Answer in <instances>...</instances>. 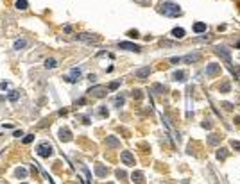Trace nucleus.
I'll return each instance as SVG.
<instances>
[{
	"label": "nucleus",
	"mask_w": 240,
	"mask_h": 184,
	"mask_svg": "<svg viewBox=\"0 0 240 184\" xmlns=\"http://www.w3.org/2000/svg\"><path fill=\"white\" fill-rule=\"evenodd\" d=\"M158 11H160L163 16H170V18H176V16H179L181 14V7L174 4V2H161L160 7H158Z\"/></svg>",
	"instance_id": "1"
},
{
	"label": "nucleus",
	"mask_w": 240,
	"mask_h": 184,
	"mask_svg": "<svg viewBox=\"0 0 240 184\" xmlns=\"http://www.w3.org/2000/svg\"><path fill=\"white\" fill-rule=\"evenodd\" d=\"M36 154L40 157H50L52 154H54V149H52V145L49 141H43V143H40V145H38Z\"/></svg>",
	"instance_id": "2"
},
{
	"label": "nucleus",
	"mask_w": 240,
	"mask_h": 184,
	"mask_svg": "<svg viewBox=\"0 0 240 184\" xmlns=\"http://www.w3.org/2000/svg\"><path fill=\"white\" fill-rule=\"evenodd\" d=\"M215 54H217L220 59H224L226 63L229 64V68H231V52L226 48V47H215ZM233 70V68H231Z\"/></svg>",
	"instance_id": "3"
},
{
	"label": "nucleus",
	"mask_w": 240,
	"mask_h": 184,
	"mask_svg": "<svg viewBox=\"0 0 240 184\" xmlns=\"http://www.w3.org/2000/svg\"><path fill=\"white\" fill-rule=\"evenodd\" d=\"M79 79H81V70H79V68H72L70 73H66V75H65L66 82H77Z\"/></svg>",
	"instance_id": "4"
},
{
	"label": "nucleus",
	"mask_w": 240,
	"mask_h": 184,
	"mask_svg": "<svg viewBox=\"0 0 240 184\" xmlns=\"http://www.w3.org/2000/svg\"><path fill=\"white\" fill-rule=\"evenodd\" d=\"M90 95H93V97H97V99H101V97H104L106 95V88L104 86H93V88H90Z\"/></svg>",
	"instance_id": "5"
},
{
	"label": "nucleus",
	"mask_w": 240,
	"mask_h": 184,
	"mask_svg": "<svg viewBox=\"0 0 240 184\" xmlns=\"http://www.w3.org/2000/svg\"><path fill=\"white\" fill-rule=\"evenodd\" d=\"M220 73V64H215V63H211L206 66V75L208 77H213V75H219Z\"/></svg>",
	"instance_id": "6"
},
{
	"label": "nucleus",
	"mask_w": 240,
	"mask_h": 184,
	"mask_svg": "<svg viewBox=\"0 0 240 184\" xmlns=\"http://www.w3.org/2000/svg\"><path fill=\"white\" fill-rule=\"evenodd\" d=\"M118 47L122 50H131V52H140V47L138 45H134V43H129V41H122L118 43Z\"/></svg>",
	"instance_id": "7"
},
{
	"label": "nucleus",
	"mask_w": 240,
	"mask_h": 184,
	"mask_svg": "<svg viewBox=\"0 0 240 184\" xmlns=\"http://www.w3.org/2000/svg\"><path fill=\"white\" fill-rule=\"evenodd\" d=\"M120 157H122V161H124V164H127V166H133V164H134V157H133V154L129 152V150H124Z\"/></svg>",
	"instance_id": "8"
},
{
	"label": "nucleus",
	"mask_w": 240,
	"mask_h": 184,
	"mask_svg": "<svg viewBox=\"0 0 240 184\" xmlns=\"http://www.w3.org/2000/svg\"><path fill=\"white\" fill-rule=\"evenodd\" d=\"M77 39H81V41H88V43L99 41V38H97L95 34H77Z\"/></svg>",
	"instance_id": "9"
},
{
	"label": "nucleus",
	"mask_w": 240,
	"mask_h": 184,
	"mask_svg": "<svg viewBox=\"0 0 240 184\" xmlns=\"http://www.w3.org/2000/svg\"><path fill=\"white\" fill-rule=\"evenodd\" d=\"M181 61H185V63H195V61H199L201 59V56L199 54H188V56H185V57H179Z\"/></svg>",
	"instance_id": "10"
},
{
	"label": "nucleus",
	"mask_w": 240,
	"mask_h": 184,
	"mask_svg": "<svg viewBox=\"0 0 240 184\" xmlns=\"http://www.w3.org/2000/svg\"><path fill=\"white\" fill-rule=\"evenodd\" d=\"M149 73H151V68L149 66H145V68H140V70H136V77L138 79H145V77H149Z\"/></svg>",
	"instance_id": "11"
},
{
	"label": "nucleus",
	"mask_w": 240,
	"mask_h": 184,
	"mask_svg": "<svg viewBox=\"0 0 240 184\" xmlns=\"http://www.w3.org/2000/svg\"><path fill=\"white\" fill-rule=\"evenodd\" d=\"M106 145H108V147H113V149H118V147H120V141H118L116 138H113V136H108V138H106Z\"/></svg>",
	"instance_id": "12"
},
{
	"label": "nucleus",
	"mask_w": 240,
	"mask_h": 184,
	"mask_svg": "<svg viewBox=\"0 0 240 184\" xmlns=\"http://www.w3.org/2000/svg\"><path fill=\"white\" fill-rule=\"evenodd\" d=\"M59 138H61L63 141H70V140H72V132H70L68 129H61V131H59Z\"/></svg>",
	"instance_id": "13"
},
{
	"label": "nucleus",
	"mask_w": 240,
	"mask_h": 184,
	"mask_svg": "<svg viewBox=\"0 0 240 184\" xmlns=\"http://www.w3.org/2000/svg\"><path fill=\"white\" fill-rule=\"evenodd\" d=\"M172 36H174L176 39H181V38H185V29H181V27L172 29Z\"/></svg>",
	"instance_id": "14"
},
{
	"label": "nucleus",
	"mask_w": 240,
	"mask_h": 184,
	"mask_svg": "<svg viewBox=\"0 0 240 184\" xmlns=\"http://www.w3.org/2000/svg\"><path fill=\"white\" fill-rule=\"evenodd\" d=\"M15 6H16V9H18V11H25V9L29 7V2H27V0H16Z\"/></svg>",
	"instance_id": "15"
},
{
	"label": "nucleus",
	"mask_w": 240,
	"mask_h": 184,
	"mask_svg": "<svg viewBox=\"0 0 240 184\" xmlns=\"http://www.w3.org/2000/svg\"><path fill=\"white\" fill-rule=\"evenodd\" d=\"M95 173H97L99 177H106V173H108V168H104L102 164H97V166H95Z\"/></svg>",
	"instance_id": "16"
},
{
	"label": "nucleus",
	"mask_w": 240,
	"mask_h": 184,
	"mask_svg": "<svg viewBox=\"0 0 240 184\" xmlns=\"http://www.w3.org/2000/svg\"><path fill=\"white\" fill-rule=\"evenodd\" d=\"M131 179H133V181H134V182L142 184V182H144V173H142V172H133Z\"/></svg>",
	"instance_id": "17"
},
{
	"label": "nucleus",
	"mask_w": 240,
	"mask_h": 184,
	"mask_svg": "<svg viewBox=\"0 0 240 184\" xmlns=\"http://www.w3.org/2000/svg\"><path fill=\"white\" fill-rule=\"evenodd\" d=\"M185 77H186V73H185V71H174V75H172V79H174V80H179V82H183V80H185Z\"/></svg>",
	"instance_id": "18"
},
{
	"label": "nucleus",
	"mask_w": 240,
	"mask_h": 184,
	"mask_svg": "<svg viewBox=\"0 0 240 184\" xmlns=\"http://www.w3.org/2000/svg\"><path fill=\"white\" fill-rule=\"evenodd\" d=\"M27 45H29V43L25 41V39H16V41H15V45H13V47H15V50H20V48H25Z\"/></svg>",
	"instance_id": "19"
},
{
	"label": "nucleus",
	"mask_w": 240,
	"mask_h": 184,
	"mask_svg": "<svg viewBox=\"0 0 240 184\" xmlns=\"http://www.w3.org/2000/svg\"><path fill=\"white\" fill-rule=\"evenodd\" d=\"M194 30H195V32H204V30H206V23H203V21H197L195 25H194Z\"/></svg>",
	"instance_id": "20"
},
{
	"label": "nucleus",
	"mask_w": 240,
	"mask_h": 184,
	"mask_svg": "<svg viewBox=\"0 0 240 184\" xmlns=\"http://www.w3.org/2000/svg\"><path fill=\"white\" fill-rule=\"evenodd\" d=\"M226 157H228V150H226V149H219V152H217V159L224 161Z\"/></svg>",
	"instance_id": "21"
},
{
	"label": "nucleus",
	"mask_w": 240,
	"mask_h": 184,
	"mask_svg": "<svg viewBox=\"0 0 240 184\" xmlns=\"http://www.w3.org/2000/svg\"><path fill=\"white\" fill-rule=\"evenodd\" d=\"M58 66V61L56 59H47L45 61V68H56Z\"/></svg>",
	"instance_id": "22"
},
{
	"label": "nucleus",
	"mask_w": 240,
	"mask_h": 184,
	"mask_svg": "<svg viewBox=\"0 0 240 184\" xmlns=\"http://www.w3.org/2000/svg\"><path fill=\"white\" fill-rule=\"evenodd\" d=\"M7 99L11 100V102H16V100L20 99V93H18V91H11V93L7 95Z\"/></svg>",
	"instance_id": "23"
},
{
	"label": "nucleus",
	"mask_w": 240,
	"mask_h": 184,
	"mask_svg": "<svg viewBox=\"0 0 240 184\" xmlns=\"http://www.w3.org/2000/svg\"><path fill=\"white\" fill-rule=\"evenodd\" d=\"M16 177H27V170L25 168H16Z\"/></svg>",
	"instance_id": "24"
},
{
	"label": "nucleus",
	"mask_w": 240,
	"mask_h": 184,
	"mask_svg": "<svg viewBox=\"0 0 240 184\" xmlns=\"http://www.w3.org/2000/svg\"><path fill=\"white\" fill-rule=\"evenodd\" d=\"M220 140V136H217V134H211L210 138H208V141H210V145H215V143Z\"/></svg>",
	"instance_id": "25"
},
{
	"label": "nucleus",
	"mask_w": 240,
	"mask_h": 184,
	"mask_svg": "<svg viewBox=\"0 0 240 184\" xmlns=\"http://www.w3.org/2000/svg\"><path fill=\"white\" fill-rule=\"evenodd\" d=\"M219 90H220V93H228V91H229V82H224Z\"/></svg>",
	"instance_id": "26"
},
{
	"label": "nucleus",
	"mask_w": 240,
	"mask_h": 184,
	"mask_svg": "<svg viewBox=\"0 0 240 184\" xmlns=\"http://www.w3.org/2000/svg\"><path fill=\"white\" fill-rule=\"evenodd\" d=\"M32 140H34V136H32V134H27L25 138H23V143H25V145H29V143L32 141Z\"/></svg>",
	"instance_id": "27"
},
{
	"label": "nucleus",
	"mask_w": 240,
	"mask_h": 184,
	"mask_svg": "<svg viewBox=\"0 0 240 184\" xmlns=\"http://www.w3.org/2000/svg\"><path fill=\"white\" fill-rule=\"evenodd\" d=\"M116 177H118V179H124L125 177V172L124 170H116Z\"/></svg>",
	"instance_id": "28"
},
{
	"label": "nucleus",
	"mask_w": 240,
	"mask_h": 184,
	"mask_svg": "<svg viewBox=\"0 0 240 184\" xmlns=\"http://www.w3.org/2000/svg\"><path fill=\"white\" fill-rule=\"evenodd\" d=\"M115 104H116V106H122V104H124V99H122V97H116Z\"/></svg>",
	"instance_id": "29"
},
{
	"label": "nucleus",
	"mask_w": 240,
	"mask_h": 184,
	"mask_svg": "<svg viewBox=\"0 0 240 184\" xmlns=\"http://www.w3.org/2000/svg\"><path fill=\"white\" fill-rule=\"evenodd\" d=\"M231 147H233V149H237V150H240V141H235V140H233Z\"/></svg>",
	"instance_id": "30"
},
{
	"label": "nucleus",
	"mask_w": 240,
	"mask_h": 184,
	"mask_svg": "<svg viewBox=\"0 0 240 184\" xmlns=\"http://www.w3.org/2000/svg\"><path fill=\"white\" fill-rule=\"evenodd\" d=\"M133 97H134V99H140V97H142V91H140V90H136V91L133 93Z\"/></svg>",
	"instance_id": "31"
},
{
	"label": "nucleus",
	"mask_w": 240,
	"mask_h": 184,
	"mask_svg": "<svg viewBox=\"0 0 240 184\" xmlns=\"http://www.w3.org/2000/svg\"><path fill=\"white\" fill-rule=\"evenodd\" d=\"M99 113H101V116H108V109H104V107H102Z\"/></svg>",
	"instance_id": "32"
},
{
	"label": "nucleus",
	"mask_w": 240,
	"mask_h": 184,
	"mask_svg": "<svg viewBox=\"0 0 240 184\" xmlns=\"http://www.w3.org/2000/svg\"><path fill=\"white\" fill-rule=\"evenodd\" d=\"M129 36H131V38H138V32H136V30H129Z\"/></svg>",
	"instance_id": "33"
},
{
	"label": "nucleus",
	"mask_w": 240,
	"mask_h": 184,
	"mask_svg": "<svg viewBox=\"0 0 240 184\" xmlns=\"http://www.w3.org/2000/svg\"><path fill=\"white\" fill-rule=\"evenodd\" d=\"M116 88H118V82H111L109 84V90H116Z\"/></svg>",
	"instance_id": "34"
},
{
	"label": "nucleus",
	"mask_w": 240,
	"mask_h": 184,
	"mask_svg": "<svg viewBox=\"0 0 240 184\" xmlns=\"http://www.w3.org/2000/svg\"><path fill=\"white\" fill-rule=\"evenodd\" d=\"M203 127L210 129V127H211V123H210V122H208V120H204V122H203Z\"/></svg>",
	"instance_id": "35"
},
{
	"label": "nucleus",
	"mask_w": 240,
	"mask_h": 184,
	"mask_svg": "<svg viewBox=\"0 0 240 184\" xmlns=\"http://www.w3.org/2000/svg\"><path fill=\"white\" fill-rule=\"evenodd\" d=\"M233 71H235V77H237V75H240V64L237 66V70H233Z\"/></svg>",
	"instance_id": "36"
},
{
	"label": "nucleus",
	"mask_w": 240,
	"mask_h": 184,
	"mask_svg": "<svg viewBox=\"0 0 240 184\" xmlns=\"http://www.w3.org/2000/svg\"><path fill=\"white\" fill-rule=\"evenodd\" d=\"M0 88H2V90H6V88H9V84H7V82H2V84H0Z\"/></svg>",
	"instance_id": "37"
},
{
	"label": "nucleus",
	"mask_w": 240,
	"mask_h": 184,
	"mask_svg": "<svg viewBox=\"0 0 240 184\" xmlns=\"http://www.w3.org/2000/svg\"><path fill=\"white\" fill-rule=\"evenodd\" d=\"M15 136H16V138H20V136H23V134H22V131H15Z\"/></svg>",
	"instance_id": "38"
},
{
	"label": "nucleus",
	"mask_w": 240,
	"mask_h": 184,
	"mask_svg": "<svg viewBox=\"0 0 240 184\" xmlns=\"http://www.w3.org/2000/svg\"><path fill=\"white\" fill-rule=\"evenodd\" d=\"M138 2H147V0H138Z\"/></svg>",
	"instance_id": "39"
},
{
	"label": "nucleus",
	"mask_w": 240,
	"mask_h": 184,
	"mask_svg": "<svg viewBox=\"0 0 240 184\" xmlns=\"http://www.w3.org/2000/svg\"><path fill=\"white\" fill-rule=\"evenodd\" d=\"M108 184H113V182H108Z\"/></svg>",
	"instance_id": "40"
}]
</instances>
